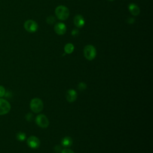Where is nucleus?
<instances>
[{"label":"nucleus","instance_id":"obj_5","mask_svg":"<svg viewBox=\"0 0 153 153\" xmlns=\"http://www.w3.org/2000/svg\"><path fill=\"white\" fill-rule=\"evenodd\" d=\"M24 27L26 30L30 33H33L38 30V25L37 23L32 20H28L25 22Z\"/></svg>","mask_w":153,"mask_h":153},{"label":"nucleus","instance_id":"obj_19","mask_svg":"<svg viewBox=\"0 0 153 153\" xmlns=\"http://www.w3.org/2000/svg\"><path fill=\"white\" fill-rule=\"evenodd\" d=\"M61 153H75V152L69 149H64L61 151Z\"/></svg>","mask_w":153,"mask_h":153},{"label":"nucleus","instance_id":"obj_15","mask_svg":"<svg viewBox=\"0 0 153 153\" xmlns=\"http://www.w3.org/2000/svg\"><path fill=\"white\" fill-rule=\"evenodd\" d=\"M46 22L49 25L54 24L55 23V22H56V18L54 16H48L47 18Z\"/></svg>","mask_w":153,"mask_h":153},{"label":"nucleus","instance_id":"obj_9","mask_svg":"<svg viewBox=\"0 0 153 153\" xmlns=\"http://www.w3.org/2000/svg\"><path fill=\"white\" fill-rule=\"evenodd\" d=\"M74 23L77 27L81 28V27H83V26L84 25L85 20H84V17L81 15L78 14L75 16V17L74 19Z\"/></svg>","mask_w":153,"mask_h":153},{"label":"nucleus","instance_id":"obj_8","mask_svg":"<svg viewBox=\"0 0 153 153\" xmlns=\"http://www.w3.org/2000/svg\"><path fill=\"white\" fill-rule=\"evenodd\" d=\"M54 31L58 35H63L66 31V26L63 23H56L54 26Z\"/></svg>","mask_w":153,"mask_h":153},{"label":"nucleus","instance_id":"obj_17","mask_svg":"<svg viewBox=\"0 0 153 153\" xmlns=\"http://www.w3.org/2000/svg\"><path fill=\"white\" fill-rule=\"evenodd\" d=\"M5 94V88L2 86V85H0V97H3Z\"/></svg>","mask_w":153,"mask_h":153},{"label":"nucleus","instance_id":"obj_10","mask_svg":"<svg viewBox=\"0 0 153 153\" xmlns=\"http://www.w3.org/2000/svg\"><path fill=\"white\" fill-rule=\"evenodd\" d=\"M66 100L69 102H74L77 97V94L76 92L72 89H70L68 90L66 92Z\"/></svg>","mask_w":153,"mask_h":153},{"label":"nucleus","instance_id":"obj_14","mask_svg":"<svg viewBox=\"0 0 153 153\" xmlns=\"http://www.w3.org/2000/svg\"><path fill=\"white\" fill-rule=\"evenodd\" d=\"M16 137H17L18 140L22 142V141H23V140H25L26 139V134L25 133L20 131V132H19L17 134Z\"/></svg>","mask_w":153,"mask_h":153},{"label":"nucleus","instance_id":"obj_4","mask_svg":"<svg viewBox=\"0 0 153 153\" xmlns=\"http://www.w3.org/2000/svg\"><path fill=\"white\" fill-rule=\"evenodd\" d=\"M11 109L10 103L5 99L0 98V115L7 114Z\"/></svg>","mask_w":153,"mask_h":153},{"label":"nucleus","instance_id":"obj_1","mask_svg":"<svg viewBox=\"0 0 153 153\" xmlns=\"http://www.w3.org/2000/svg\"><path fill=\"white\" fill-rule=\"evenodd\" d=\"M55 14L57 17L60 20H66L69 16V9L63 5H59L55 10Z\"/></svg>","mask_w":153,"mask_h":153},{"label":"nucleus","instance_id":"obj_16","mask_svg":"<svg viewBox=\"0 0 153 153\" xmlns=\"http://www.w3.org/2000/svg\"><path fill=\"white\" fill-rule=\"evenodd\" d=\"M78 89L80 90V91H82V90H85V88H87V85L85 83L83 82H79V84H78Z\"/></svg>","mask_w":153,"mask_h":153},{"label":"nucleus","instance_id":"obj_6","mask_svg":"<svg viewBox=\"0 0 153 153\" xmlns=\"http://www.w3.org/2000/svg\"><path fill=\"white\" fill-rule=\"evenodd\" d=\"M36 123L41 128H47L49 125V121L47 117L44 114H39L36 117Z\"/></svg>","mask_w":153,"mask_h":153},{"label":"nucleus","instance_id":"obj_22","mask_svg":"<svg viewBox=\"0 0 153 153\" xmlns=\"http://www.w3.org/2000/svg\"><path fill=\"white\" fill-rule=\"evenodd\" d=\"M108 1H114V0H108Z\"/></svg>","mask_w":153,"mask_h":153},{"label":"nucleus","instance_id":"obj_11","mask_svg":"<svg viewBox=\"0 0 153 153\" xmlns=\"http://www.w3.org/2000/svg\"><path fill=\"white\" fill-rule=\"evenodd\" d=\"M128 10L131 13V14L133 16H137L140 13L139 7L135 4L131 3L128 5Z\"/></svg>","mask_w":153,"mask_h":153},{"label":"nucleus","instance_id":"obj_18","mask_svg":"<svg viewBox=\"0 0 153 153\" xmlns=\"http://www.w3.org/2000/svg\"><path fill=\"white\" fill-rule=\"evenodd\" d=\"M79 34V30L77 29H74L71 32V35L74 36H77Z\"/></svg>","mask_w":153,"mask_h":153},{"label":"nucleus","instance_id":"obj_3","mask_svg":"<svg viewBox=\"0 0 153 153\" xmlns=\"http://www.w3.org/2000/svg\"><path fill=\"white\" fill-rule=\"evenodd\" d=\"M84 55L87 60H93L96 56V48L91 45H86L84 49Z\"/></svg>","mask_w":153,"mask_h":153},{"label":"nucleus","instance_id":"obj_13","mask_svg":"<svg viewBox=\"0 0 153 153\" xmlns=\"http://www.w3.org/2000/svg\"><path fill=\"white\" fill-rule=\"evenodd\" d=\"M74 50V46L71 43H68L65 45L64 47V50L67 54H71Z\"/></svg>","mask_w":153,"mask_h":153},{"label":"nucleus","instance_id":"obj_21","mask_svg":"<svg viewBox=\"0 0 153 153\" xmlns=\"http://www.w3.org/2000/svg\"><path fill=\"white\" fill-rule=\"evenodd\" d=\"M127 23H130V24H132L134 22V19L132 18V17H130L128 19H127Z\"/></svg>","mask_w":153,"mask_h":153},{"label":"nucleus","instance_id":"obj_20","mask_svg":"<svg viewBox=\"0 0 153 153\" xmlns=\"http://www.w3.org/2000/svg\"><path fill=\"white\" fill-rule=\"evenodd\" d=\"M32 117H33V116H32V114L29 113V114H27V115L26 116V120H27V121H31V120H32Z\"/></svg>","mask_w":153,"mask_h":153},{"label":"nucleus","instance_id":"obj_12","mask_svg":"<svg viewBox=\"0 0 153 153\" xmlns=\"http://www.w3.org/2000/svg\"><path fill=\"white\" fill-rule=\"evenodd\" d=\"M72 144V140L70 137L66 136L62 140V145L63 147H69Z\"/></svg>","mask_w":153,"mask_h":153},{"label":"nucleus","instance_id":"obj_2","mask_svg":"<svg viewBox=\"0 0 153 153\" xmlns=\"http://www.w3.org/2000/svg\"><path fill=\"white\" fill-rule=\"evenodd\" d=\"M30 108L33 112L38 113L43 109L44 104L40 99L37 97L33 98L30 101Z\"/></svg>","mask_w":153,"mask_h":153},{"label":"nucleus","instance_id":"obj_7","mask_svg":"<svg viewBox=\"0 0 153 153\" xmlns=\"http://www.w3.org/2000/svg\"><path fill=\"white\" fill-rule=\"evenodd\" d=\"M27 144L29 147L33 149H36L39 148L40 145V140L37 137L31 136L27 139Z\"/></svg>","mask_w":153,"mask_h":153}]
</instances>
